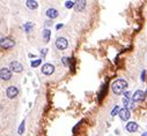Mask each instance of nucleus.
<instances>
[{"instance_id": "nucleus-7", "label": "nucleus", "mask_w": 147, "mask_h": 136, "mask_svg": "<svg viewBox=\"0 0 147 136\" xmlns=\"http://www.w3.org/2000/svg\"><path fill=\"white\" fill-rule=\"evenodd\" d=\"M9 68L10 70H13L14 73H21L23 70V66L17 61H12L9 64Z\"/></svg>"}, {"instance_id": "nucleus-21", "label": "nucleus", "mask_w": 147, "mask_h": 136, "mask_svg": "<svg viewBox=\"0 0 147 136\" xmlns=\"http://www.w3.org/2000/svg\"><path fill=\"white\" fill-rule=\"evenodd\" d=\"M63 62H64V64H65V65H67V58H65V57H64V58H63Z\"/></svg>"}, {"instance_id": "nucleus-15", "label": "nucleus", "mask_w": 147, "mask_h": 136, "mask_svg": "<svg viewBox=\"0 0 147 136\" xmlns=\"http://www.w3.org/2000/svg\"><path fill=\"white\" fill-rule=\"evenodd\" d=\"M33 28H34V23H32V22H27L26 24H23V29H24V31H26L27 33L30 32Z\"/></svg>"}, {"instance_id": "nucleus-4", "label": "nucleus", "mask_w": 147, "mask_h": 136, "mask_svg": "<svg viewBox=\"0 0 147 136\" xmlns=\"http://www.w3.org/2000/svg\"><path fill=\"white\" fill-rule=\"evenodd\" d=\"M0 77L3 81H9L12 79V72H10L9 68H6V67H3L0 69Z\"/></svg>"}, {"instance_id": "nucleus-14", "label": "nucleus", "mask_w": 147, "mask_h": 136, "mask_svg": "<svg viewBox=\"0 0 147 136\" xmlns=\"http://www.w3.org/2000/svg\"><path fill=\"white\" fill-rule=\"evenodd\" d=\"M50 36H51V31L49 30V29L43 30V39H44L45 43H48V42L50 41Z\"/></svg>"}, {"instance_id": "nucleus-11", "label": "nucleus", "mask_w": 147, "mask_h": 136, "mask_svg": "<svg viewBox=\"0 0 147 136\" xmlns=\"http://www.w3.org/2000/svg\"><path fill=\"white\" fill-rule=\"evenodd\" d=\"M58 15H59V13H58V10L56 9V8H49V9L46 10V16L51 20L58 17Z\"/></svg>"}, {"instance_id": "nucleus-20", "label": "nucleus", "mask_w": 147, "mask_h": 136, "mask_svg": "<svg viewBox=\"0 0 147 136\" xmlns=\"http://www.w3.org/2000/svg\"><path fill=\"white\" fill-rule=\"evenodd\" d=\"M145 76H146V73H145V70H144V72L141 73V81H142V82L145 81Z\"/></svg>"}, {"instance_id": "nucleus-9", "label": "nucleus", "mask_w": 147, "mask_h": 136, "mask_svg": "<svg viewBox=\"0 0 147 136\" xmlns=\"http://www.w3.org/2000/svg\"><path fill=\"white\" fill-rule=\"evenodd\" d=\"M144 97H145V92H144V91L137 90L134 93H133L132 99H133V102H140V100L144 99Z\"/></svg>"}, {"instance_id": "nucleus-13", "label": "nucleus", "mask_w": 147, "mask_h": 136, "mask_svg": "<svg viewBox=\"0 0 147 136\" xmlns=\"http://www.w3.org/2000/svg\"><path fill=\"white\" fill-rule=\"evenodd\" d=\"M26 5L29 9H36L38 7V3L35 1V0H27L26 1Z\"/></svg>"}, {"instance_id": "nucleus-18", "label": "nucleus", "mask_w": 147, "mask_h": 136, "mask_svg": "<svg viewBox=\"0 0 147 136\" xmlns=\"http://www.w3.org/2000/svg\"><path fill=\"white\" fill-rule=\"evenodd\" d=\"M24 123H26V122H24V120H23V121L21 122V125H20V127H19V130H17L19 135H22V134H23V131H24Z\"/></svg>"}, {"instance_id": "nucleus-10", "label": "nucleus", "mask_w": 147, "mask_h": 136, "mask_svg": "<svg viewBox=\"0 0 147 136\" xmlns=\"http://www.w3.org/2000/svg\"><path fill=\"white\" fill-rule=\"evenodd\" d=\"M138 123L134 121H130L128 125H126V130L129 131V133H134V131L138 130Z\"/></svg>"}, {"instance_id": "nucleus-2", "label": "nucleus", "mask_w": 147, "mask_h": 136, "mask_svg": "<svg viewBox=\"0 0 147 136\" xmlns=\"http://www.w3.org/2000/svg\"><path fill=\"white\" fill-rule=\"evenodd\" d=\"M15 42L12 38H8V37H3L1 41H0V46L3 50H9V48L14 47Z\"/></svg>"}, {"instance_id": "nucleus-6", "label": "nucleus", "mask_w": 147, "mask_h": 136, "mask_svg": "<svg viewBox=\"0 0 147 136\" xmlns=\"http://www.w3.org/2000/svg\"><path fill=\"white\" fill-rule=\"evenodd\" d=\"M41 70H42V73H43L44 75H51V74L55 73V66L51 65V64H45V65L42 66Z\"/></svg>"}, {"instance_id": "nucleus-5", "label": "nucleus", "mask_w": 147, "mask_h": 136, "mask_svg": "<svg viewBox=\"0 0 147 136\" xmlns=\"http://www.w3.org/2000/svg\"><path fill=\"white\" fill-rule=\"evenodd\" d=\"M6 95H7V97L9 98V99L15 98L17 95H19V89H17V86H15V85L8 86L7 90H6Z\"/></svg>"}, {"instance_id": "nucleus-17", "label": "nucleus", "mask_w": 147, "mask_h": 136, "mask_svg": "<svg viewBox=\"0 0 147 136\" xmlns=\"http://www.w3.org/2000/svg\"><path fill=\"white\" fill-rule=\"evenodd\" d=\"M119 112H121V110H119V106L116 105L115 107H113V110L111 111V115H112V117H115L116 114H119Z\"/></svg>"}, {"instance_id": "nucleus-8", "label": "nucleus", "mask_w": 147, "mask_h": 136, "mask_svg": "<svg viewBox=\"0 0 147 136\" xmlns=\"http://www.w3.org/2000/svg\"><path fill=\"white\" fill-rule=\"evenodd\" d=\"M118 115H119V118H121L123 121H126V120H129V119H130V117H131L130 111H129V108H126V107L122 108Z\"/></svg>"}, {"instance_id": "nucleus-19", "label": "nucleus", "mask_w": 147, "mask_h": 136, "mask_svg": "<svg viewBox=\"0 0 147 136\" xmlns=\"http://www.w3.org/2000/svg\"><path fill=\"white\" fill-rule=\"evenodd\" d=\"M75 4L74 1H66L65 3V7L66 8H72V7H75Z\"/></svg>"}, {"instance_id": "nucleus-23", "label": "nucleus", "mask_w": 147, "mask_h": 136, "mask_svg": "<svg viewBox=\"0 0 147 136\" xmlns=\"http://www.w3.org/2000/svg\"><path fill=\"white\" fill-rule=\"evenodd\" d=\"M141 136H147V133H144V134H142Z\"/></svg>"}, {"instance_id": "nucleus-22", "label": "nucleus", "mask_w": 147, "mask_h": 136, "mask_svg": "<svg viewBox=\"0 0 147 136\" xmlns=\"http://www.w3.org/2000/svg\"><path fill=\"white\" fill-rule=\"evenodd\" d=\"M61 27H63V24H57V27H56V28H57V29H60Z\"/></svg>"}, {"instance_id": "nucleus-24", "label": "nucleus", "mask_w": 147, "mask_h": 136, "mask_svg": "<svg viewBox=\"0 0 147 136\" xmlns=\"http://www.w3.org/2000/svg\"><path fill=\"white\" fill-rule=\"evenodd\" d=\"M146 95H147V92H146Z\"/></svg>"}, {"instance_id": "nucleus-1", "label": "nucleus", "mask_w": 147, "mask_h": 136, "mask_svg": "<svg viewBox=\"0 0 147 136\" xmlns=\"http://www.w3.org/2000/svg\"><path fill=\"white\" fill-rule=\"evenodd\" d=\"M126 88H128V82L122 79L116 80L112 83V85H111V90H112V92L115 93V95H121V93H123Z\"/></svg>"}, {"instance_id": "nucleus-3", "label": "nucleus", "mask_w": 147, "mask_h": 136, "mask_svg": "<svg viewBox=\"0 0 147 136\" xmlns=\"http://www.w3.org/2000/svg\"><path fill=\"white\" fill-rule=\"evenodd\" d=\"M68 46V42L66 38H64V37H59V38H57V41H56V47L58 48V50L60 51H64L66 50Z\"/></svg>"}, {"instance_id": "nucleus-12", "label": "nucleus", "mask_w": 147, "mask_h": 136, "mask_svg": "<svg viewBox=\"0 0 147 136\" xmlns=\"http://www.w3.org/2000/svg\"><path fill=\"white\" fill-rule=\"evenodd\" d=\"M87 3L85 1V0H81V1H78L77 4H75V12H82V10L85 9V7H86Z\"/></svg>"}, {"instance_id": "nucleus-16", "label": "nucleus", "mask_w": 147, "mask_h": 136, "mask_svg": "<svg viewBox=\"0 0 147 136\" xmlns=\"http://www.w3.org/2000/svg\"><path fill=\"white\" fill-rule=\"evenodd\" d=\"M42 60H43V59H37V60H34V61H32V64H30V65H32L33 68H36V67H38L39 65L42 64Z\"/></svg>"}]
</instances>
